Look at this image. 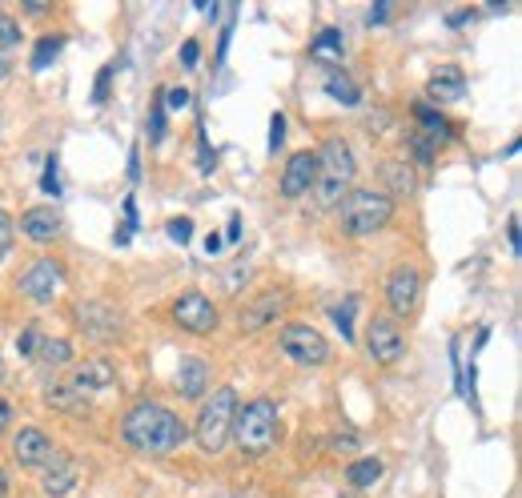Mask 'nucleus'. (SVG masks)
I'll list each match as a JSON object with an SVG mask.
<instances>
[{
    "label": "nucleus",
    "mask_w": 522,
    "mask_h": 498,
    "mask_svg": "<svg viewBox=\"0 0 522 498\" xmlns=\"http://www.w3.org/2000/svg\"><path fill=\"white\" fill-rule=\"evenodd\" d=\"M121 438H125L129 450H137L145 458H169V454H177L185 446L189 426H185V418L173 406L145 398V402H137V406L125 410Z\"/></svg>",
    "instance_id": "nucleus-1"
},
{
    "label": "nucleus",
    "mask_w": 522,
    "mask_h": 498,
    "mask_svg": "<svg viewBox=\"0 0 522 498\" xmlns=\"http://www.w3.org/2000/svg\"><path fill=\"white\" fill-rule=\"evenodd\" d=\"M278 438H282V414L274 398H249L245 406H237L229 442H237L245 458H266L278 446Z\"/></svg>",
    "instance_id": "nucleus-2"
},
{
    "label": "nucleus",
    "mask_w": 522,
    "mask_h": 498,
    "mask_svg": "<svg viewBox=\"0 0 522 498\" xmlns=\"http://www.w3.org/2000/svg\"><path fill=\"white\" fill-rule=\"evenodd\" d=\"M318 153V177H314V201L318 209H338V201L354 189V177H358V157L350 149L346 137H326Z\"/></svg>",
    "instance_id": "nucleus-3"
},
{
    "label": "nucleus",
    "mask_w": 522,
    "mask_h": 498,
    "mask_svg": "<svg viewBox=\"0 0 522 498\" xmlns=\"http://www.w3.org/2000/svg\"><path fill=\"white\" fill-rule=\"evenodd\" d=\"M394 201L382 193V189H374V185H354L342 201H338V233L342 237H354V241H362V237H374V233H382L390 221H394Z\"/></svg>",
    "instance_id": "nucleus-4"
},
{
    "label": "nucleus",
    "mask_w": 522,
    "mask_h": 498,
    "mask_svg": "<svg viewBox=\"0 0 522 498\" xmlns=\"http://www.w3.org/2000/svg\"><path fill=\"white\" fill-rule=\"evenodd\" d=\"M237 406H241V398H237V390L233 386H217V390H209L205 398H201V406H197V418H193V442H197V450L201 454H221L225 450V442H229V430H233V414H237Z\"/></svg>",
    "instance_id": "nucleus-5"
},
{
    "label": "nucleus",
    "mask_w": 522,
    "mask_h": 498,
    "mask_svg": "<svg viewBox=\"0 0 522 498\" xmlns=\"http://www.w3.org/2000/svg\"><path fill=\"white\" fill-rule=\"evenodd\" d=\"M278 346H282V354H286L294 366H302V370H322V366H330V358H334L326 334H322L318 326H310V322H286L282 334H278Z\"/></svg>",
    "instance_id": "nucleus-6"
},
{
    "label": "nucleus",
    "mask_w": 522,
    "mask_h": 498,
    "mask_svg": "<svg viewBox=\"0 0 522 498\" xmlns=\"http://www.w3.org/2000/svg\"><path fill=\"white\" fill-rule=\"evenodd\" d=\"M294 294L286 286H266V290H257L249 294L241 306H237V330L241 334H261V330H270L286 318Z\"/></svg>",
    "instance_id": "nucleus-7"
},
{
    "label": "nucleus",
    "mask_w": 522,
    "mask_h": 498,
    "mask_svg": "<svg viewBox=\"0 0 522 498\" xmlns=\"http://www.w3.org/2000/svg\"><path fill=\"white\" fill-rule=\"evenodd\" d=\"M422 290H426V274H422L418 266H410V262L394 266V270L386 274V286H382L386 306H390V318H394V322L414 318L418 306H422Z\"/></svg>",
    "instance_id": "nucleus-8"
},
{
    "label": "nucleus",
    "mask_w": 522,
    "mask_h": 498,
    "mask_svg": "<svg viewBox=\"0 0 522 498\" xmlns=\"http://www.w3.org/2000/svg\"><path fill=\"white\" fill-rule=\"evenodd\" d=\"M169 318H173L177 330H185V334H193V338H209V334L221 326L217 302H213L209 294H201V290L181 294V298L169 306Z\"/></svg>",
    "instance_id": "nucleus-9"
},
{
    "label": "nucleus",
    "mask_w": 522,
    "mask_h": 498,
    "mask_svg": "<svg viewBox=\"0 0 522 498\" xmlns=\"http://www.w3.org/2000/svg\"><path fill=\"white\" fill-rule=\"evenodd\" d=\"M366 358L374 366H398L406 358V330L402 322H394L390 314H374L366 322Z\"/></svg>",
    "instance_id": "nucleus-10"
},
{
    "label": "nucleus",
    "mask_w": 522,
    "mask_h": 498,
    "mask_svg": "<svg viewBox=\"0 0 522 498\" xmlns=\"http://www.w3.org/2000/svg\"><path fill=\"white\" fill-rule=\"evenodd\" d=\"M65 286V266L57 258H37L21 278H17V294L33 306H53L57 294Z\"/></svg>",
    "instance_id": "nucleus-11"
},
{
    "label": "nucleus",
    "mask_w": 522,
    "mask_h": 498,
    "mask_svg": "<svg viewBox=\"0 0 522 498\" xmlns=\"http://www.w3.org/2000/svg\"><path fill=\"white\" fill-rule=\"evenodd\" d=\"M73 318H77V330H81L85 338L101 342V346H109V342H117V338L125 334V318H121V310H117L113 302H97V298L77 302Z\"/></svg>",
    "instance_id": "nucleus-12"
},
{
    "label": "nucleus",
    "mask_w": 522,
    "mask_h": 498,
    "mask_svg": "<svg viewBox=\"0 0 522 498\" xmlns=\"http://www.w3.org/2000/svg\"><path fill=\"white\" fill-rule=\"evenodd\" d=\"M9 450H13V462L21 470H45L53 462V454H57V442L41 426H21L13 434V442H9Z\"/></svg>",
    "instance_id": "nucleus-13"
},
{
    "label": "nucleus",
    "mask_w": 522,
    "mask_h": 498,
    "mask_svg": "<svg viewBox=\"0 0 522 498\" xmlns=\"http://www.w3.org/2000/svg\"><path fill=\"white\" fill-rule=\"evenodd\" d=\"M314 177H318V153H314V149H298V153L286 161L278 189H282L286 201H302V197L314 189Z\"/></svg>",
    "instance_id": "nucleus-14"
},
{
    "label": "nucleus",
    "mask_w": 522,
    "mask_h": 498,
    "mask_svg": "<svg viewBox=\"0 0 522 498\" xmlns=\"http://www.w3.org/2000/svg\"><path fill=\"white\" fill-rule=\"evenodd\" d=\"M17 229H21L29 241H37V245H53V241L65 233V217H61L53 205H29V209L21 213V221H17Z\"/></svg>",
    "instance_id": "nucleus-15"
},
{
    "label": "nucleus",
    "mask_w": 522,
    "mask_h": 498,
    "mask_svg": "<svg viewBox=\"0 0 522 498\" xmlns=\"http://www.w3.org/2000/svg\"><path fill=\"white\" fill-rule=\"evenodd\" d=\"M173 390L185 398V402H201L209 390H213V370H209V362H201V358H181L177 362V374H173Z\"/></svg>",
    "instance_id": "nucleus-16"
},
{
    "label": "nucleus",
    "mask_w": 522,
    "mask_h": 498,
    "mask_svg": "<svg viewBox=\"0 0 522 498\" xmlns=\"http://www.w3.org/2000/svg\"><path fill=\"white\" fill-rule=\"evenodd\" d=\"M77 482H81V466H77V458L65 454V450H57L53 462L41 470V490H45L49 498H65V494H73Z\"/></svg>",
    "instance_id": "nucleus-17"
},
{
    "label": "nucleus",
    "mask_w": 522,
    "mask_h": 498,
    "mask_svg": "<svg viewBox=\"0 0 522 498\" xmlns=\"http://www.w3.org/2000/svg\"><path fill=\"white\" fill-rule=\"evenodd\" d=\"M426 97H430L434 109H438V105H454V101H462V97H466V73H462V65H438V69L430 73Z\"/></svg>",
    "instance_id": "nucleus-18"
},
{
    "label": "nucleus",
    "mask_w": 522,
    "mask_h": 498,
    "mask_svg": "<svg viewBox=\"0 0 522 498\" xmlns=\"http://www.w3.org/2000/svg\"><path fill=\"white\" fill-rule=\"evenodd\" d=\"M414 121H418V133L430 141V145H446V141H454L458 137V125L442 113V109H434L430 101H414Z\"/></svg>",
    "instance_id": "nucleus-19"
},
{
    "label": "nucleus",
    "mask_w": 522,
    "mask_h": 498,
    "mask_svg": "<svg viewBox=\"0 0 522 498\" xmlns=\"http://www.w3.org/2000/svg\"><path fill=\"white\" fill-rule=\"evenodd\" d=\"M69 386L89 402L93 394H101V390H109V386H117V370H113V362H105V358H93V362H85V366H77V374L69 378Z\"/></svg>",
    "instance_id": "nucleus-20"
},
{
    "label": "nucleus",
    "mask_w": 522,
    "mask_h": 498,
    "mask_svg": "<svg viewBox=\"0 0 522 498\" xmlns=\"http://www.w3.org/2000/svg\"><path fill=\"white\" fill-rule=\"evenodd\" d=\"M382 181H386V185H382V193H386L390 201H394V197H410V193L418 189V177H414L410 161H398V157L382 165Z\"/></svg>",
    "instance_id": "nucleus-21"
},
{
    "label": "nucleus",
    "mask_w": 522,
    "mask_h": 498,
    "mask_svg": "<svg viewBox=\"0 0 522 498\" xmlns=\"http://www.w3.org/2000/svg\"><path fill=\"white\" fill-rule=\"evenodd\" d=\"M326 97L338 101V105H346V109L362 105V89H358L354 77H350L346 69H338V65H330V73H326Z\"/></svg>",
    "instance_id": "nucleus-22"
},
{
    "label": "nucleus",
    "mask_w": 522,
    "mask_h": 498,
    "mask_svg": "<svg viewBox=\"0 0 522 498\" xmlns=\"http://www.w3.org/2000/svg\"><path fill=\"white\" fill-rule=\"evenodd\" d=\"M33 362L45 366V370H65V366L77 362V354H73V342H69V338H49V334H45V342H41V350H37Z\"/></svg>",
    "instance_id": "nucleus-23"
},
{
    "label": "nucleus",
    "mask_w": 522,
    "mask_h": 498,
    "mask_svg": "<svg viewBox=\"0 0 522 498\" xmlns=\"http://www.w3.org/2000/svg\"><path fill=\"white\" fill-rule=\"evenodd\" d=\"M382 474H386L382 458H354V462L346 466V482H350L354 490H370V486H374Z\"/></svg>",
    "instance_id": "nucleus-24"
},
{
    "label": "nucleus",
    "mask_w": 522,
    "mask_h": 498,
    "mask_svg": "<svg viewBox=\"0 0 522 498\" xmlns=\"http://www.w3.org/2000/svg\"><path fill=\"white\" fill-rule=\"evenodd\" d=\"M61 49H65V37H41V41H37V49H33V61H29V65H33V73H45V69L57 61V53H61Z\"/></svg>",
    "instance_id": "nucleus-25"
},
{
    "label": "nucleus",
    "mask_w": 522,
    "mask_h": 498,
    "mask_svg": "<svg viewBox=\"0 0 522 498\" xmlns=\"http://www.w3.org/2000/svg\"><path fill=\"white\" fill-rule=\"evenodd\" d=\"M406 145H410V157L422 165V169H430L434 161H438V145H430L418 129H410V137H406Z\"/></svg>",
    "instance_id": "nucleus-26"
},
{
    "label": "nucleus",
    "mask_w": 522,
    "mask_h": 498,
    "mask_svg": "<svg viewBox=\"0 0 522 498\" xmlns=\"http://www.w3.org/2000/svg\"><path fill=\"white\" fill-rule=\"evenodd\" d=\"M21 21L13 17V13H5V9H0V53H9V49H17L21 45Z\"/></svg>",
    "instance_id": "nucleus-27"
},
{
    "label": "nucleus",
    "mask_w": 522,
    "mask_h": 498,
    "mask_svg": "<svg viewBox=\"0 0 522 498\" xmlns=\"http://www.w3.org/2000/svg\"><path fill=\"white\" fill-rule=\"evenodd\" d=\"M41 342H45V330L33 322V326H25V330L17 334V354L33 362V358H37V350H41Z\"/></svg>",
    "instance_id": "nucleus-28"
},
{
    "label": "nucleus",
    "mask_w": 522,
    "mask_h": 498,
    "mask_svg": "<svg viewBox=\"0 0 522 498\" xmlns=\"http://www.w3.org/2000/svg\"><path fill=\"white\" fill-rule=\"evenodd\" d=\"M310 53H314V57H322V53L342 57V29H322V33L310 41Z\"/></svg>",
    "instance_id": "nucleus-29"
},
{
    "label": "nucleus",
    "mask_w": 522,
    "mask_h": 498,
    "mask_svg": "<svg viewBox=\"0 0 522 498\" xmlns=\"http://www.w3.org/2000/svg\"><path fill=\"white\" fill-rule=\"evenodd\" d=\"M13 241H17V217L9 209H0V262L13 254Z\"/></svg>",
    "instance_id": "nucleus-30"
},
{
    "label": "nucleus",
    "mask_w": 522,
    "mask_h": 498,
    "mask_svg": "<svg viewBox=\"0 0 522 498\" xmlns=\"http://www.w3.org/2000/svg\"><path fill=\"white\" fill-rule=\"evenodd\" d=\"M145 137H149V145H161V141H165V105H161V89H157V97H153V113H149Z\"/></svg>",
    "instance_id": "nucleus-31"
},
{
    "label": "nucleus",
    "mask_w": 522,
    "mask_h": 498,
    "mask_svg": "<svg viewBox=\"0 0 522 498\" xmlns=\"http://www.w3.org/2000/svg\"><path fill=\"white\" fill-rule=\"evenodd\" d=\"M189 101H193V93H189V89H181V85L161 89V105H165V113H169V109H173V113H181V109H189Z\"/></svg>",
    "instance_id": "nucleus-32"
},
{
    "label": "nucleus",
    "mask_w": 522,
    "mask_h": 498,
    "mask_svg": "<svg viewBox=\"0 0 522 498\" xmlns=\"http://www.w3.org/2000/svg\"><path fill=\"white\" fill-rule=\"evenodd\" d=\"M354 306H358V302H354V298H346V302L334 310V322H338V330H342V338H346V342H354Z\"/></svg>",
    "instance_id": "nucleus-33"
},
{
    "label": "nucleus",
    "mask_w": 522,
    "mask_h": 498,
    "mask_svg": "<svg viewBox=\"0 0 522 498\" xmlns=\"http://www.w3.org/2000/svg\"><path fill=\"white\" fill-rule=\"evenodd\" d=\"M113 73H117V61H109L101 73H97V85H93V101L105 105L109 101V85H113Z\"/></svg>",
    "instance_id": "nucleus-34"
},
{
    "label": "nucleus",
    "mask_w": 522,
    "mask_h": 498,
    "mask_svg": "<svg viewBox=\"0 0 522 498\" xmlns=\"http://www.w3.org/2000/svg\"><path fill=\"white\" fill-rule=\"evenodd\" d=\"M41 189L49 193V197H61V181H57V153L45 161V177H41Z\"/></svg>",
    "instance_id": "nucleus-35"
},
{
    "label": "nucleus",
    "mask_w": 522,
    "mask_h": 498,
    "mask_svg": "<svg viewBox=\"0 0 522 498\" xmlns=\"http://www.w3.org/2000/svg\"><path fill=\"white\" fill-rule=\"evenodd\" d=\"M286 141V113H274L270 117V153H278Z\"/></svg>",
    "instance_id": "nucleus-36"
},
{
    "label": "nucleus",
    "mask_w": 522,
    "mask_h": 498,
    "mask_svg": "<svg viewBox=\"0 0 522 498\" xmlns=\"http://www.w3.org/2000/svg\"><path fill=\"white\" fill-rule=\"evenodd\" d=\"M169 237L185 245V241L193 237V221H189V217H173V221H169Z\"/></svg>",
    "instance_id": "nucleus-37"
},
{
    "label": "nucleus",
    "mask_w": 522,
    "mask_h": 498,
    "mask_svg": "<svg viewBox=\"0 0 522 498\" xmlns=\"http://www.w3.org/2000/svg\"><path fill=\"white\" fill-rule=\"evenodd\" d=\"M13 422H17V410H13V402H9L5 394H0V434H9Z\"/></svg>",
    "instance_id": "nucleus-38"
},
{
    "label": "nucleus",
    "mask_w": 522,
    "mask_h": 498,
    "mask_svg": "<svg viewBox=\"0 0 522 498\" xmlns=\"http://www.w3.org/2000/svg\"><path fill=\"white\" fill-rule=\"evenodd\" d=\"M197 57H201V45L189 37V41L181 45V69H197Z\"/></svg>",
    "instance_id": "nucleus-39"
},
{
    "label": "nucleus",
    "mask_w": 522,
    "mask_h": 498,
    "mask_svg": "<svg viewBox=\"0 0 522 498\" xmlns=\"http://www.w3.org/2000/svg\"><path fill=\"white\" fill-rule=\"evenodd\" d=\"M474 17H478V13H474V9H454V13H450V17H446V25H450V29H462V25H470V21H474Z\"/></svg>",
    "instance_id": "nucleus-40"
},
{
    "label": "nucleus",
    "mask_w": 522,
    "mask_h": 498,
    "mask_svg": "<svg viewBox=\"0 0 522 498\" xmlns=\"http://www.w3.org/2000/svg\"><path fill=\"white\" fill-rule=\"evenodd\" d=\"M29 17H45V13H53V5H41V0H25V5H21Z\"/></svg>",
    "instance_id": "nucleus-41"
},
{
    "label": "nucleus",
    "mask_w": 522,
    "mask_h": 498,
    "mask_svg": "<svg viewBox=\"0 0 522 498\" xmlns=\"http://www.w3.org/2000/svg\"><path fill=\"white\" fill-rule=\"evenodd\" d=\"M129 181H141V149L133 145V153H129Z\"/></svg>",
    "instance_id": "nucleus-42"
},
{
    "label": "nucleus",
    "mask_w": 522,
    "mask_h": 498,
    "mask_svg": "<svg viewBox=\"0 0 522 498\" xmlns=\"http://www.w3.org/2000/svg\"><path fill=\"white\" fill-rule=\"evenodd\" d=\"M506 237H510V254L518 258V217H510V221H506Z\"/></svg>",
    "instance_id": "nucleus-43"
},
{
    "label": "nucleus",
    "mask_w": 522,
    "mask_h": 498,
    "mask_svg": "<svg viewBox=\"0 0 522 498\" xmlns=\"http://www.w3.org/2000/svg\"><path fill=\"white\" fill-rule=\"evenodd\" d=\"M205 254H209V258L221 254V233H205Z\"/></svg>",
    "instance_id": "nucleus-44"
},
{
    "label": "nucleus",
    "mask_w": 522,
    "mask_h": 498,
    "mask_svg": "<svg viewBox=\"0 0 522 498\" xmlns=\"http://www.w3.org/2000/svg\"><path fill=\"white\" fill-rule=\"evenodd\" d=\"M386 17H390V5H378V9H370V17H366V25L374 29V25H382Z\"/></svg>",
    "instance_id": "nucleus-45"
},
{
    "label": "nucleus",
    "mask_w": 522,
    "mask_h": 498,
    "mask_svg": "<svg viewBox=\"0 0 522 498\" xmlns=\"http://www.w3.org/2000/svg\"><path fill=\"white\" fill-rule=\"evenodd\" d=\"M237 237H241V217L233 213V217H229V229H225V237H221V241H237Z\"/></svg>",
    "instance_id": "nucleus-46"
},
{
    "label": "nucleus",
    "mask_w": 522,
    "mask_h": 498,
    "mask_svg": "<svg viewBox=\"0 0 522 498\" xmlns=\"http://www.w3.org/2000/svg\"><path fill=\"white\" fill-rule=\"evenodd\" d=\"M13 494V478H9V470L0 466V498H9Z\"/></svg>",
    "instance_id": "nucleus-47"
},
{
    "label": "nucleus",
    "mask_w": 522,
    "mask_h": 498,
    "mask_svg": "<svg viewBox=\"0 0 522 498\" xmlns=\"http://www.w3.org/2000/svg\"><path fill=\"white\" fill-rule=\"evenodd\" d=\"M13 73V61H9V53H0V81H5Z\"/></svg>",
    "instance_id": "nucleus-48"
},
{
    "label": "nucleus",
    "mask_w": 522,
    "mask_h": 498,
    "mask_svg": "<svg viewBox=\"0 0 522 498\" xmlns=\"http://www.w3.org/2000/svg\"><path fill=\"white\" fill-rule=\"evenodd\" d=\"M0 378H5V358H0Z\"/></svg>",
    "instance_id": "nucleus-49"
}]
</instances>
